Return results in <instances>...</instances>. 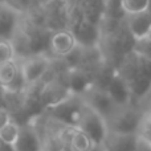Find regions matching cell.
<instances>
[{"instance_id": "6da1fadb", "label": "cell", "mask_w": 151, "mask_h": 151, "mask_svg": "<svg viewBox=\"0 0 151 151\" xmlns=\"http://www.w3.org/2000/svg\"><path fill=\"white\" fill-rule=\"evenodd\" d=\"M76 127L86 134L94 143L99 145L107 133V123L105 117L97 111L91 105L83 102L76 110Z\"/></svg>"}, {"instance_id": "7a4b0ae2", "label": "cell", "mask_w": 151, "mask_h": 151, "mask_svg": "<svg viewBox=\"0 0 151 151\" xmlns=\"http://www.w3.org/2000/svg\"><path fill=\"white\" fill-rule=\"evenodd\" d=\"M105 119L109 130L121 131V133H137L142 117H139L134 110H121L118 107H114V110Z\"/></svg>"}, {"instance_id": "3957f363", "label": "cell", "mask_w": 151, "mask_h": 151, "mask_svg": "<svg viewBox=\"0 0 151 151\" xmlns=\"http://www.w3.org/2000/svg\"><path fill=\"white\" fill-rule=\"evenodd\" d=\"M50 61L47 56L37 55L27 57L23 63L20 64V74L23 78L24 83L29 85V83H35L40 80L47 70L49 69Z\"/></svg>"}, {"instance_id": "277c9868", "label": "cell", "mask_w": 151, "mask_h": 151, "mask_svg": "<svg viewBox=\"0 0 151 151\" xmlns=\"http://www.w3.org/2000/svg\"><path fill=\"white\" fill-rule=\"evenodd\" d=\"M21 12L5 0L0 1V39L11 40L20 24Z\"/></svg>"}, {"instance_id": "5b68a950", "label": "cell", "mask_w": 151, "mask_h": 151, "mask_svg": "<svg viewBox=\"0 0 151 151\" xmlns=\"http://www.w3.org/2000/svg\"><path fill=\"white\" fill-rule=\"evenodd\" d=\"M137 133H121V131L107 130L101 146L105 151H135Z\"/></svg>"}, {"instance_id": "8992f818", "label": "cell", "mask_w": 151, "mask_h": 151, "mask_svg": "<svg viewBox=\"0 0 151 151\" xmlns=\"http://www.w3.org/2000/svg\"><path fill=\"white\" fill-rule=\"evenodd\" d=\"M127 28L135 41L151 37V12L146 11L138 15L129 16Z\"/></svg>"}, {"instance_id": "52a82bcc", "label": "cell", "mask_w": 151, "mask_h": 151, "mask_svg": "<svg viewBox=\"0 0 151 151\" xmlns=\"http://www.w3.org/2000/svg\"><path fill=\"white\" fill-rule=\"evenodd\" d=\"M13 146L16 151H42V142L39 134L29 125L20 126L17 141Z\"/></svg>"}, {"instance_id": "ba28073f", "label": "cell", "mask_w": 151, "mask_h": 151, "mask_svg": "<svg viewBox=\"0 0 151 151\" xmlns=\"http://www.w3.org/2000/svg\"><path fill=\"white\" fill-rule=\"evenodd\" d=\"M77 41L72 32L69 31H58L50 39V48L53 53L57 56H68L76 49Z\"/></svg>"}, {"instance_id": "9c48e42d", "label": "cell", "mask_w": 151, "mask_h": 151, "mask_svg": "<svg viewBox=\"0 0 151 151\" xmlns=\"http://www.w3.org/2000/svg\"><path fill=\"white\" fill-rule=\"evenodd\" d=\"M16 82H24L20 74V66L16 60L0 63V86L11 89Z\"/></svg>"}, {"instance_id": "30bf717a", "label": "cell", "mask_w": 151, "mask_h": 151, "mask_svg": "<svg viewBox=\"0 0 151 151\" xmlns=\"http://www.w3.org/2000/svg\"><path fill=\"white\" fill-rule=\"evenodd\" d=\"M94 145L97 143H94L83 131H81L80 129L76 127L73 131V135L70 138V142H69L68 149L70 151H90Z\"/></svg>"}, {"instance_id": "8fae6325", "label": "cell", "mask_w": 151, "mask_h": 151, "mask_svg": "<svg viewBox=\"0 0 151 151\" xmlns=\"http://www.w3.org/2000/svg\"><path fill=\"white\" fill-rule=\"evenodd\" d=\"M121 8L127 16L150 11L151 0H119Z\"/></svg>"}, {"instance_id": "7c38bea8", "label": "cell", "mask_w": 151, "mask_h": 151, "mask_svg": "<svg viewBox=\"0 0 151 151\" xmlns=\"http://www.w3.org/2000/svg\"><path fill=\"white\" fill-rule=\"evenodd\" d=\"M19 133H20V126L16 122L11 121L9 123H7V125L0 130V138L11 145H15V142L17 141Z\"/></svg>"}, {"instance_id": "4fadbf2b", "label": "cell", "mask_w": 151, "mask_h": 151, "mask_svg": "<svg viewBox=\"0 0 151 151\" xmlns=\"http://www.w3.org/2000/svg\"><path fill=\"white\" fill-rule=\"evenodd\" d=\"M15 60V48L11 40L0 39V63Z\"/></svg>"}, {"instance_id": "5bb4252c", "label": "cell", "mask_w": 151, "mask_h": 151, "mask_svg": "<svg viewBox=\"0 0 151 151\" xmlns=\"http://www.w3.org/2000/svg\"><path fill=\"white\" fill-rule=\"evenodd\" d=\"M134 50H135V53L138 56L151 61V37H147V39L137 41Z\"/></svg>"}, {"instance_id": "9a60e30c", "label": "cell", "mask_w": 151, "mask_h": 151, "mask_svg": "<svg viewBox=\"0 0 151 151\" xmlns=\"http://www.w3.org/2000/svg\"><path fill=\"white\" fill-rule=\"evenodd\" d=\"M137 135H138V134H137ZM135 151H151V142L138 135V138H137Z\"/></svg>"}, {"instance_id": "2e32d148", "label": "cell", "mask_w": 151, "mask_h": 151, "mask_svg": "<svg viewBox=\"0 0 151 151\" xmlns=\"http://www.w3.org/2000/svg\"><path fill=\"white\" fill-rule=\"evenodd\" d=\"M11 121H12L11 113L8 111L5 107H0V130H1L7 123H9Z\"/></svg>"}, {"instance_id": "e0dca14e", "label": "cell", "mask_w": 151, "mask_h": 151, "mask_svg": "<svg viewBox=\"0 0 151 151\" xmlns=\"http://www.w3.org/2000/svg\"><path fill=\"white\" fill-rule=\"evenodd\" d=\"M0 151H16V150H15L13 145L8 143V142L3 141V139L0 138Z\"/></svg>"}, {"instance_id": "ac0fdd59", "label": "cell", "mask_w": 151, "mask_h": 151, "mask_svg": "<svg viewBox=\"0 0 151 151\" xmlns=\"http://www.w3.org/2000/svg\"><path fill=\"white\" fill-rule=\"evenodd\" d=\"M90 151H105V149L101 146V145H94Z\"/></svg>"}, {"instance_id": "d6986e66", "label": "cell", "mask_w": 151, "mask_h": 151, "mask_svg": "<svg viewBox=\"0 0 151 151\" xmlns=\"http://www.w3.org/2000/svg\"><path fill=\"white\" fill-rule=\"evenodd\" d=\"M145 117H146V118H147V119H149V122L151 123V110H150V111H149V113H147V114H145Z\"/></svg>"}]
</instances>
